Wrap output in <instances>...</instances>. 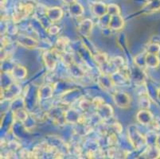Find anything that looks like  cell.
I'll return each mask as SVG.
<instances>
[{"label": "cell", "mask_w": 160, "mask_h": 159, "mask_svg": "<svg viewBox=\"0 0 160 159\" xmlns=\"http://www.w3.org/2000/svg\"><path fill=\"white\" fill-rule=\"evenodd\" d=\"M33 9V6L30 2H24V3H20L18 7L14 10L13 17H14V22L16 23L19 22L20 21L23 20L27 17H28L32 12Z\"/></svg>", "instance_id": "cell-1"}, {"label": "cell", "mask_w": 160, "mask_h": 159, "mask_svg": "<svg viewBox=\"0 0 160 159\" xmlns=\"http://www.w3.org/2000/svg\"><path fill=\"white\" fill-rule=\"evenodd\" d=\"M114 101L117 104L118 107H126L128 106L130 103V96L126 93L120 92H116L114 94Z\"/></svg>", "instance_id": "cell-2"}, {"label": "cell", "mask_w": 160, "mask_h": 159, "mask_svg": "<svg viewBox=\"0 0 160 159\" xmlns=\"http://www.w3.org/2000/svg\"><path fill=\"white\" fill-rule=\"evenodd\" d=\"M58 52H59V51L58 50H57V52H53V51H48V52H45L44 55H43V60L45 61V65L49 69H53L56 66V56Z\"/></svg>", "instance_id": "cell-3"}, {"label": "cell", "mask_w": 160, "mask_h": 159, "mask_svg": "<svg viewBox=\"0 0 160 159\" xmlns=\"http://www.w3.org/2000/svg\"><path fill=\"white\" fill-rule=\"evenodd\" d=\"M124 26V21H123V17L120 14H116V15L110 16V19L108 26L109 28L112 29V30H121Z\"/></svg>", "instance_id": "cell-4"}, {"label": "cell", "mask_w": 160, "mask_h": 159, "mask_svg": "<svg viewBox=\"0 0 160 159\" xmlns=\"http://www.w3.org/2000/svg\"><path fill=\"white\" fill-rule=\"evenodd\" d=\"M46 14L49 19L54 22L59 21L62 18L63 15V11L60 7H52L50 9H48Z\"/></svg>", "instance_id": "cell-5"}, {"label": "cell", "mask_w": 160, "mask_h": 159, "mask_svg": "<svg viewBox=\"0 0 160 159\" xmlns=\"http://www.w3.org/2000/svg\"><path fill=\"white\" fill-rule=\"evenodd\" d=\"M92 28V22L90 19H85L79 25L78 31L83 36L88 37V36H89L90 33H91Z\"/></svg>", "instance_id": "cell-6"}, {"label": "cell", "mask_w": 160, "mask_h": 159, "mask_svg": "<svg viewBox=\"0 0 160 159\" xmlns=\"http://www.w3.org/2000/svg\"><path fill=\"white\" fill-rule=\"evenodd\" d=\"M97 112H98L99 116L103 119H108L112 116L113 110L111 106L108 104H102L100 107H97Z\"/></svg>", "instance_id": "cell-7"}, {"label": "cell", "mask_w": 160, "mask_h": 159, "mask_svg": "<svg viewBox=\"0 0 160 159\" xmlns=\"http://www.w3.org/2000/svg\"><path fill=\"white\" fill-rule=\"evenodd\" d=\"M18 42L21 46L27 48L35 47L38 45L37 41L30 37H27V36H24V35H20L18 38Z\"/></svg>", "instance_id": "cell-8"}, {"label": "cell", "mask_w": 160, "mask_h": 159, "mask_svg": "<svg viewBox=\"0 0 160 159\" xmlns=\"http://www.w3.org/2000/svg\"><path fill=\"white\" fill-rule=\"evenodd\" d=\"M137 119L140 123L146 125L148 124L152 120V116H151V114L148 111L142 110L138 113Z\"/></svg>", "instance_id": "cell-9"}, {"label": "cell", "mask_w": 160, "mask_h": 159, "mask_svg": "<svg viewBox=\"0 0 160 159\" xmlns=\"http://www.w3.org/2000/svg\"><path fill=\"white\" fill-rule=\"evenodd\" d=\"M159 65V59L156 54L153 53H148L146 56V65L151 68H156Z\"/></svg>", "instance_id": "cell-10"}, {"label": "cell", "mask_w": 160, "mask_h": 159, "mask_svg": "<svg viewBox=\"0 0 160 159\" xmlns=\"http://www.w3.org/2000/svg\"><path fill=\"white\" fill-rule=\"evenodd\" d=\"M69 43V39L65 37H61L60 38L58 39V42H57L56 45V49L58 51H59L60 52H62L65 50V47L67 46Z\"/></svg>", "instance_id": "cell-11"}, {"label": "cell", "mask_w": 160, "mask_h": 159, "mask_svg": "<svg viewBox=\"0 0 160 159\" xmlns=\"http://www.w3.org/2000/svg\"><path fill=\"white\" fill-rule=\"evenodd\" d=\"M103 10H107V7H106L104 4L101 3V2H98L97 4H96L95 7L93 8V12L95 13L96 15H97L98 17H102V16H104V14H105Z\"/></svg>", "instance_id": "cell-12"}, {"label": "cell", "mask_w": 160, "mask_h": 159, "mask_svg": "<svg viewBox=\"0 0 160 159\" xmlns=\"http://www.w3.org/2000/svg\"><path fill=\"white\" fill-rule=\"evenodd\" d=\"M14 119L19 122H24L27 119V112L23 110H18L14 112Z\"/></svg>", "instance_id": "cell-13"}, {"label": "cell", "mask_w": 160, "mask_h": 159, "mask_svg": "<svg viewBox=\"0 0 160 159\" xmlns=\"http://www.w3.org/2000/svg\"><path fill=\"white\" fill-rule=\"evenodd\" d=\"M108 10V14L111 15H116V14H120V8L116 4H111V5H108L107 7Z\"/></svg>", "instance_id": "cell-14"}, {"label": "cell", "mask_w": 160, "mask_h": 159, "mask_svg": "<svg viewBox=\"0 0 160 159\" xmlns=\"http://www.w3.org/2000/svg\"><path fill=\"white\" fill-rule=\"evenodd\" d=\"M107 55L105 53H98L95 56V61L99 65H103L107 62Z\"/></svg>", "instance_id": "cell-15"}, {"label": "cell", "mask_w": 160, "mask_h": 159, "mask_svg": "<svg viewBox=\"0 0 160 159\" xmlns=\"http://www.w3.org/2000/svg\"><path fill=\"white\" fill-rule=\"evenodd\" d=\"M60 31V28L57 26H50L49 28H48L47 32L49 33V34H53V35H56L58 34Z\"/></svg>", "instance_id": "cell-16"}, {"label": "cell", "mask_w": 160, "mask_h": 159, "mask_svg": "<svg viewBox=\"0 0 160 159\" xmlns=\"http://www.w3.org/2000/svg\"><path fill=\"white\" fill-rule=\"evenodd\" d=\"M104 100H103L102 98H100V97H97V98L94 99L93 101H92V103H93L97 107H100V105L104 104Z\"/></svg>", "instance_id": "cell-17"}, {"label": "cell", "mask_w": 160, "mask_h": 159, "mask_svg": "<svg viewBox=\"0 0 160 159\" xmlns=\"http://www.w3.org/2000/svg\"><path fill=\"white\" fill-rule=\"evenodd\" d=\"M109 139V145L111 146H114L115 144L117 142V138H116V137H115L114 135H111L110 136H109L108 138Z\"/></svg>", "instance_id": "cell-18"}, {"label": "cell", "mask_w": 160, "mask_h": 159, "mask_svg": "<svg viewBox=\"0 0 160 159\" xmlns=\"http://www.w3.org/2000/svg\"><path fill=\"white\" fill-rule=\"evenodd\" d=\"M63 1L68 4H72L73 2H75V0H63Z\"/></svg>", "instance_id": "cell-19"}]
</instances>
